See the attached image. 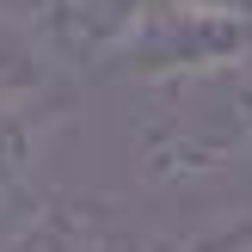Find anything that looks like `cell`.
Instances as JSON below:
<instances>
[{
    "instance_id": "6da1fadb",
    "label": "cell",
    "mask_w": 252,
    "mask_h": 252,
    "mask_svg": "<svg viewBox=\"0 0 252 252\" xmlns=\"http://www.w3.org/2000/svg\"><path fill=\"white\" fill-rule=\"evenodd\" d=\"M129 166L148 191H191L252 166V62L148 86L129 117Z\"/></svg>"
},
{
    "instance_id": "7a4b0ae2",
    "label": "cell",
    "mask_w": 252,
    "mask_h": 252,
    "mask_svg": "<svg viewBox=\"0 0 252 252\" xmlns=\"http://www.w3.org/2000/svg\"><path fill=\"white\" fill-rule=\"evenodd\" d=\"M105 62L142 86L216 74V68H234V62H252V19H221V12H191V6H148L142 0Z\"/></svg>"
},
{
    "instance_id": "277c9868",
    "label": "cell",
    "mask_w": 252,
    "mask_h": 252,
    "mask_svg": "<svg viewBox=\"0 0 252 252\" xmlns=\"http://www.w3.org/2000/svg\"><path fill=\"white\" fill-rule=\"evenodd\" d=\"M62 86H68V68L37 31V19L19 6H0V111L62 98Z\"/></svg>"
},
{
    "instance_id": "3957f363",
    "label": "cell",
    "mask_w": 252,
    "mask_h": 252,
    "mask_svg": "<svg viewBox=\"0 0 252 252\" xmlns=\"http://www.w3.org/2000/svg\"><path fill=\"white\" fill-rule=\"evenodd\" d=\"M62 123H68V98H43V105L0 111V252L25 246L31 228L49 216V185L43 160L56 148Z\"/></svg>"
},
{
    "instance_id": "5b68a950",
    "label": "cell",
    "mask_w": 252,
    "mask_h": 252,
    "mask_svg": "<svg viewBox=\"0 0 252 252\" xmlns=\"http://www.w3.org/2000/svg\"><path fill=\"white\" fill-rule=\"evenodd\" d=\"M12 252H142L129 228H123L111 209L98 203H74V197H56L49 216L31 228V240Z\"/></svg>"
},
{
    "instance_id": "8992f818",
    "label": "cell",
    "mask_w": 252,
    "mask_h": 252,
    "mask_svg": "<svg viewBox=\"0 0 252 252\" xmlns=\"http://www.w3.org/2000/svg\"><path fill=\"white\" fill-rule=\"evenodd\" d=\"M148 6H191V12H221V19H252V0H148Z\"/></svg>"
}]
</instances>
